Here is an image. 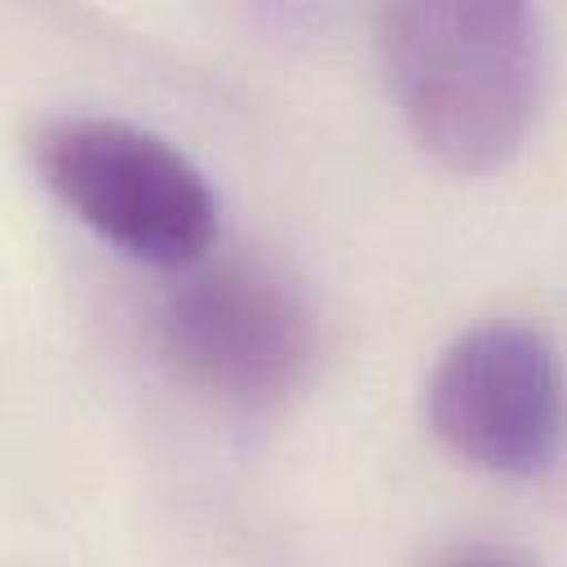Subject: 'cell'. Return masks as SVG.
Returning <instances> with one entry per match:
<instances>
[{
  "label": "cell",
  "instance_id": "6da1fadb",
  "mask_svg": "<svg viewBox=\"0 0 567 567\" xmlns=\"http://www.w3.org/2000/svg\"><path fill=\"white\" fill-rule=\"evenodd\" d=\"M385 89L452 173L501 168L540 106V27L532 0H377Z\"/></svg>",
  "mask_w": 567,
  "mask_h": 567
},
{
  "label": "cell",
  "instance_id": "7a4b0ae2",
  "mask_svg": "<svg viewBox=\"0 0 567 567\" xmlns=\"http://www.w3.org/2000/svg\"><path fill=\"white\" fill-rule=\"evenodd\" d=\"M53 195L120 252L186 270L217 235V195L164 137L102 115L58 120L35 146Z\"/></svg>",
  "mask_w": 567,
  "mask_h": 567
},
{
  "label": "cell",
  "instance_id": "3957f363",
  "mask_svg": "<svg viewBox=\"0 0 567 567\" xmlns=\"http://www.w3.org/2000/svg\"><path fill=\"white\" fill-rule=\"evenodd\" d=\"M159 328L182 377L239 408L284 399L315 350L301 292L261 257H221L190 270L168 292Z\"/></svg>",
  "mask_w": 567,
  "mask_h": 567
},
{
  "label": "cell",
  "instance_id": "277c9868",
  "mask_svg": "<svg viewBox=\"0 0 567 567\" xmlns=\"http://www.w3.org/2000/svg\"><path fill=\"white\" fill-rule=\"evenodd\" d=\"M425 416L470 465L536 474L563 439V368L532 323H478L430 372Z\"/></svg>",
  "mask_w": 567,
  "mask_h": 567
}]
</instances>
